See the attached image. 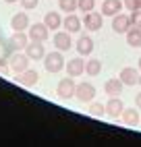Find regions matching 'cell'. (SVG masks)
<instances>
[{"label":"cell","mask_w":141,"mask_h":147,"mask_svg":"<svg viewBox=\"0 0 141 147\" xmlns=\"http://www.w3.org/2000/svg\"><path fill=\"white\" fill-rule=\"evenodd\" d=\"M42 62H44V68L48 73H60L64 68V56H62L60 50H54V52L46 54Z\"/></svg>","instance_id":"obj_1"},{"label":"cell","mask_w":141,"mask_h":147,"mask_svg":"<svg viewBox=\"0 0 141 147\" xmlns=\"http://www.w3.org/2000/svg\"><path fill=\"white\" fill-rule=\"evenodd\" d=\"M75 91H77V83H75V77H64V79H60L58 85H56V95L60 100H70V97H75Z\"/></svg>","instance_id":"obj_2"},{"label":"cell","mask_w":141,"mask_h":147,"mask_svg":"<svg viewBox=\"0 0 141 147\" xmlns=\"http://www.w3.org/2000/svg\"><path fill=\"white\" fill-rule=\"evenodd\" d=\"M75 97L81 104H92L94 97H96V87L89 83V81H83V83H77V91H75Z\"/></svg>","instance_id":"obj_3"},{"label":"cell","mask_w":141,"mask_h":147,"mask_svg":"<svg viewBox=\"0 0 141 147\" xmlns=\"http://www.w3.org/2000/svg\"><path fill=\"white\" fill-rule=\"evenodd\" d=\"M29 60H31V58H29L27 54H19V50L8 58V64H11V71L15 73V75H21L23 71H27L29 68Z\"/></svg>","instance_id":"obj_4"},{"label":"cell","mask_w":141,"mask_h":147,"mask_svg":"<svg viewBox=\"0 0 141 147\" xmlns=\"http://www.w3.org/2000/svg\"><path fill=\"white\" fill-rule=\"evenodd\" d=\"M27 35H29V40H33V42H46L48 35H50V27L46 23H33V25H29Z\"/></svg>","instance_id":"obj_5"},{"label":"cell","mask_w":141,"mask_h":147,"mask_svg":"<svg viewBox=\"0 0 141 147\" xmlns=\"http://www.w3.org/2000/svg\"><path fill=\"white\" fill-rule=\"evenodd\" d=\"M102 23H104V15H102V13L89 11V13H85V17H83V25H85V29H89V31H100Z\"/></svg>","instance_id":"obj_6"},{"label":"cell","mask_w":141,"mask_h":147,"mask_svg":"<svg viewBox=\"0 0 141 147\" xmlns=\"http://www.w3.org/2000/svg\"><path fill=\"white\" fill-rule=\"evenodd\" d=\"M131 29V15L118 13L112 17V31L114 33H127Z\"/></svg>","instance_id":"obj_7"},{"label":"cell","mask_w":141,"mask_h":147,"mask_svg":"<svg viewBox=\"0 0 141 147\" xmlns=\"http://www.w3.org/2000/svg\"><path fill=\"white\" fill-rule=\"evenodd\" d=\"M123 110H125V104H123V100H120L118 95H112L106 102V114L110 116V118H120Z\"/></svg>","instance_id":"obj_8"},{"label":"cell","mask_w":141,"mask_h":147,"mask_svg":"<svg viewBox=\"0 0 141 147\" xmlns=\"http://www.w3.org/2000/svg\"><path fill=\"white\" fill-rule=\"evenodd\" d=\"M25 54L31 58V60H44V56H46L44 42H33V40H29V44L25 46Z\"/></svg>","instance_id":"obj_9"},{"label":"cell","mask_w":141,"mask_h":147,"mask_svg":"<svg viewBox=\"0 0 141 147\" xmlns=\"http://www.w3.org/2000/svg\"><path fill=\"white\" fill-rule=\"evenodd\" d=\"M139 75H141V71L139 68H133V66H125L123 71H120V81H123L125 85H129V87H133V85H139Z\"/></svg>","instance_id":"obj_10"},{"label":"cell","mask_w":141,"mask_h":147,"mask_svg":"<svg viewBox=\"0 0 141 147\" xmlns=\"http://www.w3.org/2000/svg\"><path fill=\"white\" fill-rule=\"evenodd\" d=\"M54 46H56V50H60V52H68L70 48H73V40H70V33L66 31H58L56 35H54Z\"/></svg>","instance_id":"obj_11"},{"label":"cell","mask_w":141,"mask_h":147,"mask_svg":"<svg viewBox=\"0 0 141 147\" xmlns=\"http://www.w3.org/2000/svg\"><path fill=\"white\" fill-rule=\"evenodd\" d=\"M123 6H125L123 0H104L102 2V15L104 17H114L123 11Z\"/></svg>","instance_id":"obj_12"},{"label":"cell","mask_w":141,"mask_h":147,"mask_svg":"<svg viewBox=\"0 0 141 147\" xmlns=\"http://www.w3.org/2000/svg\"><path fill=\"white\" fill-rule=\"evenodd\" d=\"M83 73H85V60H83V56L73 58V60L66 62V75H70V77H81Z\"/></svg>","instance_id":"obj_13"},{"label":"cell","mask_w":141,"mask_h":147,"mask_svg":"<svg viewBox=\"0 0 141 147\" xmlns=\"http://www.w3.org/2000/svg\"><path fill=\"white\" fill-rule=\"evenodd\" d=\"M123 87H125V83L120 81V77H114V79H108V81L104 83V93H106L108 97L120 95V93H123Z\"/></svg>","instance_id":"obj_14"},{"label":"cell","mask_w":141,"mask_h":147,"mask_svg":"<svg viewBox=\"0 0 141 147\" xmlns=\"http://www.w3.org/2000/svg\"><path fill=\"white\" fill-rule=\"evenodd\" d=\"M17 81L21 83L23 87H33V85H37V81H39V73H37V71H31V68H27V71H23L21 75H17Z\"/></svg>","instance_id":"obj_15"},{"label":"cell","mask_w":141,"mask_h":147,"mask_svg":"<svg viewBox=\"0 0 141 147\" xmlns=\"http://www.w3.org/2000/svg\"><path fill=\"white\" fill-rule=\"evenodd\" d=\"M29 25H31V23H29L27 13H17L11 19V29H13V31H27Z\"/></svg>","instance_id":"obj_16"},{"label":"cell","mask_w":141,"mask_h":147,"mask_svg":"<svg viewBox=\"0 0 141 147\" xmlns=\"http://www.w3.org/2000/svg\"><path fill=\"white\" fill-rule=\"evenodd\" d=\"M120 118H123V122L127 124V126H137L139 122H141V116H139V108H125L123 110V114H120Z\"/></svg>","instance_id":"obj_17"},{"label":"cell","mask_w":141,"mask_h":147,"mask_svg":"<svg viewBox=\"0 0 141 147\" xmlns=\"http://www.w3.org/2000/svg\"><path fill=\"white\" fill-rule=\"evenodd\" d=\"M8 44L15 48V52H17V50H25V46L29 44V35H27V31H15L13 37L8 40Z\"/></svg>","instance_id":"obj_18"},{"label":"cell","mask_w":141,"mask_h":147,"mask_svg":"<svg viewBox=\"0 0 141 147\" xmlns=\"http://www.w3.org/2000/svg\"><path fill=\"white\" fill-rule=\"evenodd\" d=\"M77 52H79V56H89L94 52V40L89 35H81L77 40Z\"/></svg>","instance_id":"obj_19"},{"label":"cell","mask_w":141,"mask_h":147,"mask_svg":"<svg viewBox=\"0 0 141 147\" xmlns=\"http://www.w3.org/2000/svg\"><path fill=\"white\" fill-rule=\"evenodd\" d=\"M62 27L66 29L68 33H77L81 29V19H79L75 13H68L64 19H62Z\"/></svg>","instance_id":"obj_20"},{"label":"cell","mask_w":141,"mask_h":147,"mask_svg":"<svg viewBox=\"0 0 141 147\" xmlns=\"http://www.w3.org/2000/svg\"><path fill=\"white\" fill-rule=\"evenodd\" d=\"M125 35H127V44L131 48H139L141 46V27H133V25H131V29Z\"/></svg>","instance_id":"obj_21"},{"label":"cell","mask_w":141,"mask_h":147,"mask_svg":"<svg viewBox=\"0 0 141 147\" xmlns=\"http://www.w3.org/2000/svg\"><path fill=\"white\" fill-rule=\"evenodd\" d=\"M44 23H46L50 29H60V27H62V17H60L56 11H50V13H46V17H44Z\"/></svg>","instance_id":"obj_22"},{"label":"cell","mask_w":141,"mask_h":147,"mask_svg":"<svg viewBox=\"0 0 141 147\" xmlns=\"http://www.w3.org/2000/svg\"><path fill=\"white\" fill-rule=\"evenodd\" d=\"M100 71H102V60H100V58H89V60H85V73L89 77H98Z\"/></svg>","instance_id":"obj_23"},{"label":"cell","mask_w":141,"mask_h":147,"mask_svg":"<svg viewBox=\"0 0 141 147\" xmlns=\"http://www.w3.org/2000/svg\"><path fill=\"white\" fill-rule=\"evenodd\" d=\"M92 116H96V118H102V116L106 114V104H98V102H92L89 104V110H87Z\"/></svg>","instance_id":"obj_24"},{"label":"cell","mask_w":141,"mask_h":147,"mask_svg":"<svg viewBox=\"0 0 141 147\" xmlns=\"http://www.w3.org/2000/svg\"><path fill=\"white\" fill-rule=\"evenodd\" d=\"M58 8H60V11H64L66 15H68V13H75V11H79L77 0H58Z\"/></svg>","instance_id":"obj_25"},{"label":"cell","mask_w":141,"mask_h":147,"mask_svg":"<svg viewBox=\"0 0 141 147\" xmlns=\"http://www.w3.org/2000/svg\"><path fill=\"white\" fill-rule=\"evenodd\" d=\"M77 6H79V11H83V13H89V11H94V6H96V0H77Z\"/></svg>","instance_id":"obj_26"},{"label":"cell","mask_w":141,"mask_h":147,"mask_svg":"<svg viewBox=\"0 0 141 147\" xmlns=\"http://www.w3.org/2000/svg\"><path fill=\"white\" fill-rule=\"evenodd\" d=\"M131 25H133V27H141V8L131 11Z\"/></svg>","instance_id":"obj_27"},{"label":"cell","mask_w":141,"mask_h":147,"mask_svg":"<svg viewBox=\"0 0 141 147\" xmlns=\"http://www.w3.org/2000/svg\"><path fill=\"white\" fill-rule=\"evenodd\" d=\"M123 2H125V8H127V11H137V8H141L139 0H123Z\"/></svg>","instance_id":"obj_28"},{"label":"cell","mask_w":141,"mask_h":147,"mask_svg":"<svg viewBox=\"0 0 141 147\" xmlns=\"http://www.w3.org/2000/svg\"><path fill=\"white\" fill-rule=\"evenodd\" d=\"M39 4V0H21V6L25 11H33V8Z\"/></svg>","instance_id":"obj_29"},{"label":"cell","mask_w":141,"mask_h":147,"mask_svg":"<svg viewBox=\"0 0 141 147\" xmlns=\"http://www.w3.org/2000/svg\"><path fill=\"white\" fill-rule=\"evenodd\" d=\"M8 68H11V64H8V58H0V73H8Z\"/></svg>","instance_id":"obj_30"},{"label":"cell","mask_w":141,"mask_h":147,"mask_svg":"<svg viewBox=\"0 0 141 147\" xmlns=\"http://www.w3.org/2000/svg\"><path fill=\"white\" fill-rule=\"evenodd\" d=\"M135 106L141 110V93H137V95H135Z\"/></svg>","instance_id":"obj_31"},{"label":"cell","mask_w":141,"mask_h":147,"mask_svg":"<svg viewBox=\"0 0 141 147\" xmlns=\"http://www.w3.org/2000/svg\"><path fill=\"white\" fill-rule=\"evenodd\" d=\"M4 2H8V4H13V2H17V0H4Z\"/></svg>","instance_id":"obj_32"},{"label":"cell","mask_w":141,"mask_h":147,"mask_svg":"<svg viewBox=\"0 0 141 147\" xmlns=\"http://www.w3.org/2000/svg\"><path fill=\"white\" fill-rule=\"evenodd\" d=\"M139 71H141V58H139Z\"/></svg>","instance_id":"obj_33"},{"label":"cell","mask_w":141,"mask_h":147,"mask_svg":"<svg viewBox=\"0 0 141 147\" xmlns=\"http://www.w3.org/2000/svg\"><path fill=\"white\" fill-rule=\"evenodd\" d=\"M139 85H141V75H139Z\"/></svg>","instance_id":"obj_34"}]
</instances>
